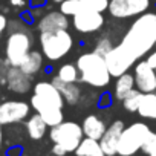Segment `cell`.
I'll return each mask as SVG.
<instances>
[{
  "instance_id": "6da1fadb",
  "label": "cell",
  "mask_w": 156,
  "mask_h": 156,
  "mask_svg": "<svg viewBox=\"0 0 156 156\" xmlns=\"http://www.w3.org/2000/svg\"><path fill=\"white\" fill-rule=\"evenodd\" d=\"M119 44L136 61L147 55L156 44V14L144 12L138 16Z\"/></svg>"
},
{
  "instance_id": "7a4b0ae2",
  "label": "cell",
  "mask_w": 156,
  "mask_h": 156,
  "mask_svg": "<svg viewBox=\"0 0 156 156\" xmlns=\"http://www.w3.org/2000/svg\"><path fill=\"white\" fill-rule=\"evenodd\" d=\"M31 107L44 119L48 127L58 126L64 121V98L60 94V90L52 84V81H38L34 86Z\"/></svg>"
},
{
  "instance_id": "3957f363",
  "label": "cell",
  "mask_w": 156,
  "mask_h": 156,
  "mask_svg": "<svg viewBox=\"0 0 156 156\" xmlns=\"http://www.w3.org/2000/svg\"><path fill=\"white\" fill-rule=\"evenodd\" d=\"M76 67L80 72V80L84 84H89L90 87L101 89L110 83L112 75L107 69L106 60L103 55L97 54L95 51L86 52L78 57Z\"/></svg>"
},
{
  "instance_id": "277c9868",
  "label": "cell",
  "mask_w": 156,
  "mask_h": 156,
  "mask_svg": "<svg viewBox=\"0 0 156 156\" xmlns=\"http://www.w3.org/2000/svg\"><path fill=\"white\" fill-rule=\"evenodd\" d=\"M9 35L5 44V58L9 66L19 67L32 48V35L26 25L20 20H12L8 23Z\"/></svg>"
},
{
  "instance_id": "5b68a950",
  "label": "cell",
  "mask_w": 156,
  "mask_h": 156,
  "mask_svg": "<svg viewBox=\"0 0 156 156\" xmlns=\"http://www.w3.org/2000/svg\"><path fill=\"white\" fill-rule=\"evenodd\" d=\"M40 48L41 54L49 61H58L66 57L73 48V38L67 29L54 32H40Z\"/></svg>"
},
{
  "instance_id": "8992f818",
  "label": "cell",
  "mask_w": 156,
  "mask_h": 156,
  "mask_svg": "<svg viewBox=\"0 0 156 156\" xmlns=\"http://www.w3.org/2000/svg\"><path fill=\"white\" fill-rule=\"evenodd\" d=\"M49 136L54 144L61 145L67 153H70V151H75L76 147L80 145L81 139L84 138V133H83V127L78 122L63 121L58 126L51 127Z\"/></svg>"
},
{
  "instance_id": "52a82bcc",
  "label": "cell",
  "mask_w": 156,
  "mask_h": 156,
  "mask_svg": "<svg viewBox=\"0 0 156 156\" xmlns=\"http://www.w3.org/2000/svg\"><path fill=\"white\" fill-rule=\"evenodd\" d=\"M150 132L151 130L145 122H133L129 127H124L118 142V154L133 156L135 153H138Z\"/></svg>"
},
{
  "instance_id": "ba28073f",
  "label": "cell",
  "mask_w": 156,
  "mask_h": 156,
  "mask_svg": "<svg viewBox=\"0 0 156 156\" xmlns=\"http://www.w3.org/2000/svg\"><path fill=\"white\" fill-rule=\"evenodd\" d=\"M104 60H106V64H107V69H109L110 75L115 76V78L124 75L126 72H129L130 67L136 63V60H135L121 44L113 46V48L106 54Z\"/></svg>"
},
{
  "instance_id": "9c48e42d",
  "label": "cell",
  "mask_w": 156,
  "mask_h": 156,
  "mask_svg": "<svg viewBox=\"0 0 156 156\" xmlns=\"http://www.w3.org/2000/svg\"><path fill=\"white\" fill-rule=\"evenodd\" d=\"M150 8V0H110L109 12L116 19L136 17Z\"/></svg>"
},
{
  "instance_id": "30bf717a",
  "label": "cell",
  "mask_w": 156,
  "mask_h": 156,
  "mask_svg": "<svg viewBox=\"0 0 156 156\" xmlns=\"http://www.w3.org/2000/svg\"><path fill=\"white\" fill-rule=\"evenodd\" d=\"M29 112H31V104L25 101H17V100L5 101L0 104V122L3 126L22 122L29 116Z\"/></svg>"
},
{
  "instance_id": "8fae6325",
  "label": "cell",
  "mask_w": 156,
  "mask_h": 156,
  "mask_svg": "<svg viewBox=\"0 0 156 156\" xmlns=\"http://www.w3.org/2000/svg\"><path fill=\"white\" fill-rule=\"evenodd\" d=\"M133 76H135V87L142 94L156 90V70L148 64L147 60H141L135 64Z\"/></svg>"
},
{
  "instance_id": "7c38bea8",
  "label": "cell",
  "mask_w": 156,
  "mask_h": 156,
  "mask_svg": "<svg viewBox=\"0 0 156 156\" xmlns=\"http://www.w3.org/2000/svg\"><path fill=\"white\" fill-rule=\"evenodd\" d=\"M72 25L81 34H92L103 28L104 16L103 12H95V11H80L73 16Z\"/></svg>"
},
{
  "instance_id": "4fadbf2b",
  "label": "cell",
  "mask_w": 156,
  "mask_h": 156,
  "mask_svg": "<svg viewBox=\"0 0 156 156\" xmlns=\"http://www.w3.org/2000/svg\"><path fill=\"white\" fill-rule=\"evenodd\" d=\"M124 122L116 119L113 121L104 132V135L101 136L100 139V144H101V148L104 151L106 156H115L118 154V142H119V138H121V133L124 130Z\"/></svg>"
},
{
  "instance_id": "5bb4252c",
  "label": "cell",
  "mask_w": 156,
  "mask_h": 156,
  "mask_svg": "<svg viewBox=\"0 0 156 156\" xmlns=\"http://www.w3.org/2000/svg\"><path fill=\"white\" fill-rule=\"evenodd\" d=\"M6 87L14 92V94H28L32 87V81H31V75L25 73L20 67L11 66L8 76H6Z\"/></svg>"
},
{
  "instance_id": "9a60e30c",
  "label": "cell",
  "mask_w": 156,
  "mask_h": 156,
  "mask_svg": "<svg viewBox=\"0 0 156 156\" xmlns=\"http://www.w3.org/2000/svg\"><path fill=\"white\" fill-rule=\"evenodd\" d=\"M69 19L64 16L61 11H51L44 14L38 20V31L40 32H54V31H61L69 28Z\"/></svg>"
},
{
  "instance_id": "2e32d148",
  "label": "cell",
  "mask_w": 156,
  "mask_h": 156,
  "mask_svg": "<svg viewBox=\"0 0 156 156\" xmlns=\"http://www.w3.org/2000/svg\"><path fill=\"white\" fill-rule=\"evenodd\" d=\"M52 84L60 90V94H61L63 98H64V103L73 106V104H76L78 101L81 100V89H80V86H78L76 83L61 81L60 78L55 75V76L52 78Z\"/></svg>"
},
{
  "instance_id": "e0dca14e",
  "label": "cell",
  "mask_w": 156,
  "mask_h": 156,
  "mask_svg": "<svg viewBox=\"0 0 156 156\" xmlns=\"http://www.w3.org/2000/svg\"><path fill=\"white\" fill-rule=\"evenodd\" d=\"M81 127H83V133H84L86 138H92V139H97V141L101 139V136L104 135V132L107 129L106 122L97 115L86 116L83 119Z\"/></svg>"
},
{
  "instance_id": "ac0fdd59",
  "label": "cell",
  "mask_w": 156,
  "mask_h": 156,
  "mask_svg": "<svg viewBox=\"0 0 156 156\" xmlns=\"http://www.w3.org/2000/svg\"><path fill=\"white\" fill-rule=\"evenodd\" d=\"M132 89H135V76L133 73L126 72L124 75L116 78L115 86H113V98L116 101H122Z\"/></svg>"
},
{
  "instance_id": "d6986e66",
  "label": "cell",
  "mask_w": 156,
  "mask_h": 156,
  "mask_svg": "<svg viewBox=\"0 0 156 156\" xmlns=\"http://www.w3.org/2000/svg\"><path fill=\"white\" fill-rule=\"evenodd\" d=\"M46 130H48V124L44 122V119L37 112L28 118V121H26V132H28L31 139H34V141L41 139L46 135Z\"/></svg>"
},
{
  "instance_id": "ffe728a7",
  "label": "cell",
  "mask_w": 156,
  "mask_h": 156,
  "mask_svg": "<svg viewBox=\"0 0 156 156\" xmlns=\"http://www.w3.org/2000/svg\"><path fill=\"white\" fill-rule=\"evenodd\" d=\"M43 61H44V55H43L41 52H38V51H31L19 67H20L25 73L34 76V75L38 73L40 69L43 67Z\"/></svg>"
},
{
  "instance_id": "44dd1931",
  "label": "cell",
  "mask_w": 156,
  "mask_h": 156,
  "mask_svg": "<svg viewBox=\"0 0 156 156\" xmlns=\"http://www.w3.org/2000/svg\"><path fill=\"white\" fill-rule=\"evenodd\" d=\"M138 113L141 118L145 119H156V92H148L142 94Z\"/></svg>"
},
{
  "instance_id": "7402d4cb",
  "label": "cell",
  "mask_w": 156,
  "mask_h": 156,
  "mask_svg": "<svg viewBox=\"0 0 156 156\" xmlns=\"http://www.w3.org/2000/svg\"><path fill=\"white\" fill-rule=\"evenodd\" d=\"M76 156H106L100 141L92 139V138H83L80 145L76 147V150L73 151Z\"/></svg>"
},
{
  "instance_id": "603a6c76",
  "label": "cell",
  "mask_w": 156,
  "mask_h": 156,
  "mask_svg": "<svg viewBox=\"0 0 156 156\" xmlns=\"http://www.w3.org/2000/svg\"><path fill=\"white\" fill-rule=\"evenodd\" d=\"M57 76L60 78L61 81H66V83H76L78 80H80V72H78L76 64L64 63V64H61L58 67Z\"/></svg>"
},
{
  "instance_id": "cb8c5ba5",
  "label": "cell",
  "mask_w": 156,
  "mask_h": 156,
  "mask_svg": "<svg viewBox=\"0 0 156 156\" xmlns=\"http://www.w3.org/2000/svg\"><path fill=\"white\" fill-rule=\"evenodd\" d=\"M141 97H142V92H141V90H138L136 87L132 89V90L127 94V97L122 100V106H124V109H126L127 112H132V113H133V112H138Z\"/></svg>"
},
{
  "instance_id": "d4e9b609",
  "label": "cell",
  "mask_w": 156,
  "mask_h": 156,
  "mask_svg": "<svg viewBox=\"0 0 156 156\" xmlns=\"http://www.w3.org/2000/svg\"><path fill=\"white\" fill-rule=\"evenodd\" d=\"M80 2H81V11L104 12L109 9L110 0H80Z\"/></svg>"
},
{
  "instance_id": "484cf974",
  "label": "cell",
  "mask_w": 156,
  "mask_h": 156,
  "mask_svg": "<svg viewBox=\"0 0 156 156\" xmlns=\"http://www.w3.org/2000/svg\"><path fill=\"white\" fill-rule=\"evenodd\" d=\"M60 11L67 17H73L81 11V2L80 0H63L60 3Z\"/></svg>"
},
{
  "instance_id": "4316f807",
  "label": "cell",
  "mask_w": 156,
  "mask_h": 156,
  "mask_svg": "<svg viewBox=\"0 0 156 156\" xmlns=\"http://www.w3.org/2000/svg\"><path fill=\"white\" fill-rule=\"evenodd\" d=\"M113 48V44H112V40L110 38H107V37H103V38H100L98 41H97V44H95V52L97 54H100V55H103V57H106V54L110 51Z\"/></svg>"
},
{
  "instance_id": "83f0119b",
  "label": "cell",
  "mask_w": 156,
  "mask_h": 156,
  "mask_svg": "<svg viewBox=\"0 0 156 156\" xmlns=\"http://www.w3.org/2000/svg\"><path fill=\"white\" fill-rule=\"evenodd\" d=\"M154 148H156V132H150L148 136L145 138V141H144L141 150H142V153H145V154L148 156Z\"/></svg>"
},
{
  "instance_id": "f1b7e54d",
  "label": "cell",
  "mask_w": 156,
  "mask_h": 156,
  "mask_svg": "<svg viewBox=\"0 0 156 156\" xmlns=\"http://www.w3.org/2000/svg\"><path fill=\"white\" fill-rule=\"evenodd\" d=\"M9 67L11 66H9L8 60L0 57V84H6V76H8Z\"/></svg>"
},
{
  "instance_id": "f546056e",
  "label": "cell",
  "mask_w": 156,
  "mask_h": 156,
  "mask_svg": "<svg viewBox=\"0 0 156 156\" xmlns=\"http://www.w3.org/2000/svg\"><path fill=\"white\" fill-rule=\"evenodd\" d=\"M110 103H112V97L109 94H103L98 104H100V107H107V106H110Z\"/></svg>"
},
{
  "instance_id": "4dcf8cb0",
  "label": "cell",
  "mask_w": 156,
  "mask_h": 156,
  "mask_svg": "<svg viewBox=\"0 0 156 156\" xmlns=\"http://www.w3.org/2000/svg\"><path fill=\"white\" fill-rule=\"evenodd\" d=\"M52 154H55V156H66V154H67V151H66L61 145L54 144V147H52Z\"/></svg>"
},
{
  "instance_id": "1f68e13d",
  "label": "cell",
  "mask_w": 156,
  "mask_h": 156,
  "mask_svg": "<svg viewBox=\"0 0 156 156\" xmlns=\"http://www.w3.org/2000/svg\"><path fill=\"white\" fill-rule=\"evenodd\" d=\"M8 28V19L3 16V14H0V35H2Z\"/></svg>"
},
{
  "instance_id": "d6a6232c",
  "label": "cell",
  "mask_w": 156,
  "mask_h": 156,
  "mask_svg": "<svg viewBox=\"0 0 156 156\" xmlns=\"http://www.w3.org/2000/svg\"><path fill=\"white\" fill-rule=\"evenodd\" d=\"M147 61H148V64L156 70V44H154V52H151V54L147 57Z\"/></svg>"
},
{
  "instance_id": "836d02e7",
  "label": "cell",
  "mask_w": 156,
  "mask_h": 156,
  "mask_svg": "<svg viewBox=\"0 0 156 156\" xmlns=\"http://www.w3.org/2000/svg\"><path fill=\"white\" fill-rule=\"evenodd\" d=\"M9 3H11L12 6L20 8V6H25V0H9Z\"/></svg>"
},
{
  "instance_id": "e575fe53",
  "label": "cell",
  "mask_w": 156,
  "mask_h": 156,
  "mask_svg": "<svg viewBox=\"0 0 156 156\" xmlns=\"http://www.w3.org/2000/svg\"><path fill=\"white\" fill-rule=\"evenodd\" d=\"M44 2H46V0H31V5H32V6H38V8H41V6L44 5Z\"/></svg>"
},
{
  "instance_id": "d590c367",
  "label": "cell",
  "mask_w": 156,
  "mask_h": 156,
  "mask_svg": "<svg viewBox=\"0 0 156 156\" xmlns=\"http://www.w3.org/2000/svg\"><path fill=\"white\" fill-rule=\"evenodd\" d=\"M3 124L0 122V150H2V144H3Z\"/></svg>"
},
{
  "instance_id": "8d00e7d4",
  "label": "cell",
  "mask_w": 156,
  "mask_h": 156,
  "mask_svg": "<svg viewBox=\"0 0 156 156\" xmlns=\"http://www.w3.org/2000/svg\"><path fill=\"white\" fill-rule=\"evenodd\" d=\"M148 156H156V148H154V150H153V151H151V153H150Z\"/></svg>"
},
{
  "instance_id": "74e56055",
  "label": "cell",
  "mask_w": 156,
  "mask_h": 156,
  "mask_svg": "<svg viewBox=\"0 0 156 156\" xmlns=\"http://www.w3.org/2000/svg\"><path fill=\"white\" fill-rule=\"evenodd\" d=\"M52 2H54V3H61L63 0H52Z\"/></svg>"
},
{
  "instance_id": "f35d334b",
  "label": "cell",
  "mask_w": 156,
  "mask_h": 156,
  "mask_svg": "<svg viewBox=\"0 0 156 156\" xmlns=\"http://www.w3.org/2000/svg\"><path fill=\"white\" fill-rule=\"evenodd\" d=\"M52 156H55V154H52Z\"/></svg>"
},
{
  "instance_id": "ab89813d",
  "label": "cell",
  "mask_w": 156,
  "mask_h": 156,
  "mask_svg": "<svg viewBox=\"0 0 156 156\" xmlns=\"http://www.w3.org/2000/svg\"><path fill=\"white\" fill-rule=\"evenodd\" d=\"M154 92H156V90H154Z\"/></svg>"
}]
</instances>
